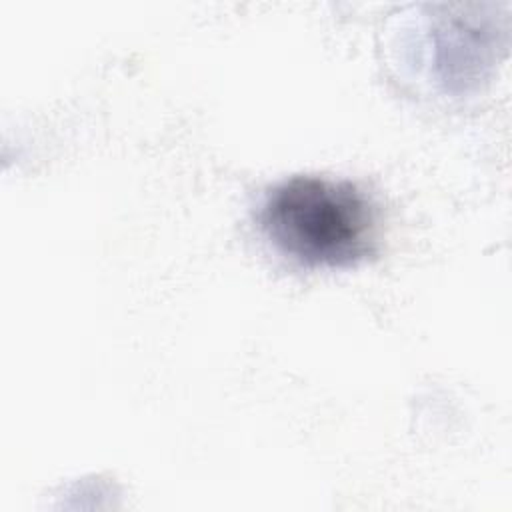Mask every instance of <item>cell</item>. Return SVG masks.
Instances as JSON below:
<instances>
[{
  "label": "cell",
  "instance_id": "obj_1",
  "mask_svg": "<svg viewBox=\"0 0 512 512\" xmlns=\"http://www.w3.org/2000/svg\"><path fill=\"white\" fill-rule=\"evenodd\" d=\"M260 228L286 258L308 268H348L376 252L378 218L356 184L292 176L262 200Z\"/></svg>",
  "mask_w": 512,
  "mask_h": 512
},
{
  "label": "cell",
  "instance_id": "obj_2",
  "mask_svg": "<svg viewBox=\"0 0 512 512\" xmlns=\"http://www.w3.org/2000/svg\"><path fill=\"white\" fill-rule=\"evenodd\" d=\"M476 6H448V12L408 18L416 24V44L406 46L414 60L410 66L424 68L426 82L440 94H464L486 78L504 48V26L490 14L474 12Z\"/></svg>",
  "mask_w": 512,
  "mask_h": 512
}]
</instances>
